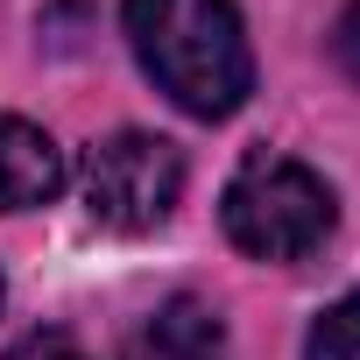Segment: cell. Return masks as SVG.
<instances>
[{
    "label": "cell",
    "mask_w": 360,
    "mask_h": 360,
    "mask_svg": "<svg viewBox=\"0 0 360 360\" xmlns=\"http://www.w3.org/2000/svg\"><path fill=\"white\" fill-rule=\"evenodd\" d=\"M127 50L169 106L191 120H226L255 92V50L233 0H120Z\"/></svg>",
    "instance_id": "obj_1"
},
{
    "label": "cell",
    "mask_w": 360,
    "mask_h": 360,
    "mask_svg": "<svg viewBox=\"0 0 360 360\" xmlns=\"http://www.w3.org/2000/svg\"><path fill=\"white\" fill-rule=\"evenodd\" d=\"M219 226L248 262H311L332 240L339 205H332V184L311 162L255 148L219 191Z\"/></svg>",
    "instance_id": "obj_2"
},
{
    "label": "cell",
    "mask_w": 360,
    "mask_h": 360,
    "mask_svg": "<svg viewBox=\"0 0 360 360\" xmlns=\"http://www.w3.org/2000/svg\"><path fill=\"white\" fill-rule=\"evenodd\" d=\"M78 198H85L92 226H106V233H155V226H169L176 198H184V155H176V141H162L148 127H120L85 148Z\"/></svg>",
    "instance_id": "obj_3"
},
{
    "label": "cell",
    "mask_w": 360,
    "mask_h": 360,
    "mask_svg": "<svg viewBox=\"0 0 360 360\" xmlns=\"http://www.w3.org/2000/svg\"><path fill=\"white\" fill-rule=\"evenodd\" d=\"M64 191V148L22 120V113H0V212H36Z\"/></svg>",
    "instance_id": "obj_4"
},
{
    "label": "cell",
    "mask_w": 360,
    "mask_h": 360,
    "mask_svg": "<svg viewBox=\"0 0 360 360\" xmlns=\"http://www.w3.org/2000/svg\"><path fill=\"white\" fill-rule=\"evenodd\" d=\"M127 360H233V346H226V325H219L212 304L169 297V304L134 332V353H127Z\"/></svg>",
    "instance_id": "obj_5"
},
{
    "label": "cell",
    "mask_w": 360,
    "mask_h": 360,
    "mask_svg": "<svg viewBox=\"0 0 360 360\" xmlns=\"http://www.w3.org/2000/svg\"><path fill=\"white\" fill-rule=\"evenodd\" d=\"M304 360H360V290H353V297H339V304L311 325Z\"/></svg>",
    "instance_id": "obj_6"
},
{
    "label": "cell",
    "mask_w": 360,
    "mask_h": 360,
    "mask_svg": "<svg viewBox=\"0 0 360 360\" xmlns=\"http://www.w3.org/2000/svg\"><path fill=\"white\" fill-rule=\"evenodd\" d=\"M0 360H92L85 346H78V332H64V325H50V332H29V339H15Z\"/></svg>",
    "instance_id": "obj_7"
},
{
    "label": "cell",
    "mask_w": 360,
    "mask_h": 360,
    "mask_svg": "<svg viewBox=\"0 0 360 360\" xmlns=\"http://www.w3.org/2000/svg\"><path fill=\"white\" fill-rule=\"evenodd\" d=\"M332 57H339V71L360 85V0H346L339 22H332Z\"/></svg>",
    "instance_id": "obj_8"
},
{
    "label": "cell",
    "mask_w": 360,
    "mask_h": 360,
    "mask_svg": "<svg viewBox=\"0 0 360 360\" xmlns=\"http://www.w3.org/2000/svg\"><path fill=\"white\" fill-rule=\"evenodd\" d=\"M0 297H8V290H0Z\"/></svg>",
    "instance_id": "obj_9"
}]
</instances>
